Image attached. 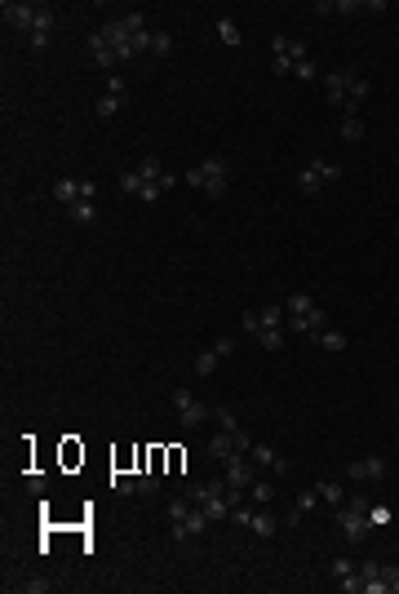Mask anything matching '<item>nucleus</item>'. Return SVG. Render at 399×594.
<instances>
[{
    "mask_svg": "<svg viewBox=\"0 0 399 594\" xmlns=\"http://www.w3.org/2000/svg\"><path fill=\"white\" fill-rule=\"evenodd\" d=\"M120 191H125V196H138V191H142V178L133 173V169H129V173H120Z\"/></svg>",
    "mask_w": 399,
    "mask_h": 594,
    "instance_id": "nucleus-40",
    "label": "nucleus"
},
{
    "mask_svg": "<svg viewBox=\"0 0 399 594\" xmlns=\"http://www.w3.org/2000/svg\"><path fill=\"white\" fill-rule=\"evenodd\" d=\"M213 350H217V355L226 359V355H231V350H235V342H231V337H217V342H213Z\"/></svg>",
    "mask_w": 399,
    "mask_h": 594,
    "instance_id": "nucleus-48",
    "label": "nucleus"
},
{
    "mask_svg": "<svg viewBox=\"0 0 399 594\" xmlns=\"http://www.w3.org/2000/svg\"><path fill=\"white\" fill-rule=\"evenodd\" d=\"M342 590H346V594H364V572L355 568L350 577H342Z\"/></svg>",
    "mask_w": 399,
    "mask_h": 594,
    "instance_id": "nucleus-41",
    "label": "nucleus"
},
{
    "mask_svg": "<svg viewBox=\"0 0 399 594\" xmlns=\"http://www.w3.org/2000/svg\"><path fill=\"white\" fill-rule=\"evenodd\" d=\"M346 475L359 479V483H382V479H386V457H377V453H373V457H359V462L346 466Z\"/></svg>",
    "mask_w": 399,
    "mask_h": 594,
    "instance_id": "nucleus-10",
    "label": "nucleus"
},
{
    "mask_svg": "<svg viewBox=\"0 0 399 594\" xmlns=\"http://www.w3.org/2000/svg\"><path fill=\"white\" fill-rule=\"evenodd\" d=\"M111 492H116V497H133V492H138V479H129V475H111Z\"/></svg>",
    "mask_w": 399,
    "mask_h": 594,
    "instance_id": "nucleus-36",
    "label": "nucleus"
},
{
    "mask_svg": "<svg viewBox=\"0 0 399 594\" xmlns=\"http://www.w3.org/2000/svg\"><path fill=\"white\" fill-rule=\"evenodd\" d=\"M213 421H217V430H226V435H235V430H244V426H240V421H235V413H231V408H222V404H217V408H213Z\"/></svg>",
    "mask_w": 399,
    "mask_h": 594,
    "instance_id": "nucleus-29",
    "label": "nucleus"
},
{
    "mask_svg": "<svg viewBox=\"0 0 399 594\" xmlns=\"http://www.w3.org/2000/svg\"><path fill=\"white\" fill-rule=\"evenodd\" d=\"M235 448H240V453H249V448H253V435H249V430H235Z\"/></svg>",
    "mask_w": 399,
    "mask_h": 594,
    "instance_id": "nucleus-49",
    "label": "nucleus"
},
{
    "mask_svg": "<svg viewBox=\"0 0 399 594\" xmlns=\"http://www.w3.org/2000/svg\"><path fill=\"white\" fill-rule=\"evenodd\" d=\"M342 138H346V142H359V138H364V120H359V116H346V120H342Z\"/></svg>",
    "mask_w": 399,
    "mask_h": 594,
    "instance_id": "nucleus-35",
    "label": "nucleus"
},
{
    "mask_svg": "<svg viewBox=\"0 0 399 594\" xmlns=\"http://www.w3.org/2000/svg\"><path fill=\"white\" fill-rule=\"evenodd\" d=\"M395 404H399V391H395Z\"/></svg>",
    "mask_w": 399,
    "mask_h": 594,
    "instance_id": "nucleus-50",
    "label": "nucleus"
},
{
    "mask_svg": "<svg viewBox=\"0 0 399 594\" xmlns=\"http://www.w3.org/2000/svg\"><path fill=\"white\" fill-rule=\"evenodd\" d=\"M173 408H178V421H182V426H200V421L213 417V408L200 404L191 391H173Z\"/></svg>",
    "mask_w": 399,
    "mask_h": 594,
    "instance_id": "nucleus-6",
    "label": "nucleus"
},
{
    "mask_svg": "<svg viewBox=\"0 0 399 594\" xmlns=\"http://www.w3.org/2000/svg\"><path fill=\"white\" fill-rule=\"evenodd\" d=\"M311 342H320L324 350H346V346H350V337H346V333H333V329H320L315 337H311Z\"/></svg>",
    "mask_w": 399,
    "mask_h": 594,
    "instance_id": "nucleus-28",
    "label": "nucleus"
},
{
    "mask_svg": "<svg viewBox=\"0 0 399 594\" xmlns=\"http://www.w3.org/2000/svg\"><path fill=\"white\" fill-rule=\"evenodd\" d=\"M217 40L226 45V49H240V40H244V36H240V27L231 18H217Z\"/></svg>",
    "mask_w": 399,
    "mask_h": 594,
    "instance_id": "nucleus-27",
    "label": "nucleus"
},
{
    "mask_svg": "<svg viewBox=\"0 0 399 594\" xmlns=\"http://www.w3.org/2000/svg\"><path fill=\"white\" fill-rule=\"evenodd\" d=\"M359 572H364V586H368L373 577H382V559H364V563H359Z\"/></svg>",
    "mask_w": 399,
    "mask_h": 594,
    "instance_id": "nucleus-45",
    "label": "nucleus"
},
{
    "mask_svg": "<svg viewBox=\"0 0 399 594\" xmlns=\"http://www.w3.org/2000/svg\"><path fill=\"white\" fill-rule=\"evenodd\" d=\"M240 448H235V435H226V430H217L213 439H209V457H217V462H226V457H235Z\"/></svg>",
    "mask_w": 399,
    "mask_h": 594,
    "instance_id": "nucleus-21",
    "label": "nucleus"
},
{
    "mask_svg": "<svg viewBox=\"0 0 399 594\" xmlns=\"http://www.w3.org/2000/svg\"><path fill=\"white\" fill-rule=\"evenodd\" d=\"M217 364H222V355H217L213 346H209V350H200V355H196V377H213Z\"/></svg>",
    "mask_w": 399,
    "mask_h": 594,
    "instance_id": "nucleus-26",
    "label": "nucleus"
},
{
    "mask_svg": "<svg viewBox=\"0 0 399 594\" xmlns=\"http://www.w3.org/2000/svg\"><path fill=\"white\" fill-rule=\"evenodd\" d=\"M98 36L107 45L116 49V58L125 63V58H133V54H142V49H151V27H147V18L133 9V14H120V18H107L102 27H98Z\"/></svg>",
    "mask_w": 399,
    "mask_h": 594,
    "instance_id": "nucleus-1",
    "label": "nucleus"
},
{
    "mask_svg": "<svg viewBox=\"0 0 399 594\" xmlns=\"http://www.w3.org/2000/svg\"><path fill=\"white\" fill-rule=\"evenodd\" d=\"M315 506H320V492H315V488H306V492L297 497V510H288V519H284V524H288V528H297L302 519H306L311 510H315Z\"/></svg>",
    "mask_w": 399,
    "mask_h": 594,
    "instance_id": "nucleus-18",
    "label": "nucleus"
},
{
    "mask_svg": "<svg viewBox=\"0 0 399 594\" xmlns=\"http://www.w3.org/2000/svg\"><path fill=\"white\" fill-rule=\"evenodd\" d=\"M249 497H253V506H271L275 501V483L271 479H253L249 483Z\"/></svg>",
    "mask_w": 399,
    "mask_h": 594,
    "instance_id": "nucleus-25",
    "label": "nucleus"
},
{
    "mask_svg": "<svg viewBox=\"0 0 399 594\" xmlns=\"http://www.w3.org/2000/svg\"><path fill=\"white\" fill-rule=\"evenodd\" d=\"M67 217L76 226H89L93 217H98V209H93V200H76V204H67Z\"/></svg>",
    "mask_w": 399,
    "mask_h": 594,
    "instance_id": "nucleus-24",
    "label": "nucleus"
},
{
    "mask_svg": "<svg viewBox=\"0 0 399 594\" xmlns=\"http://www.w3.org/2000/svg\"><path fill=\"white\" fill-rule=\"evenodd\" d=\"M18 590H22V594H49V590H54V581H45V577H31V581H22Z\"/></svg>",
    "mask_w": 399,
    "mask_h": 594,
    "instance_id": "nucleus-39",
    "label": "nucleus"
},
{
    "mask_svg": "<svg viewBox=\"0 0 399 594\" xmlns=\"http://www.w3.org/2000/svg\"><path fill=\"white\" fill-rule=\"evenodd\" d=\"M355 568H359L355 559H333V563H329V572H333L337 581H342V577H350V572H355Z\"/></svg>",
    "mask_w": 399,
    "mask_h": 594,
    "instance_id": "nucleus-42",
    "label": "nucleus"
},
{
    "mask_svg": "<svg viewBox=\"0 0 399 594\" xmlns=\"http://www.w3.org/2000/svg\"><path fill=\"white\" fill-rule=\"evenodd\" d=\"M320 329H329V315H324L320 306H311V311H297V315H293V333L315 337Z\"/></svg>",
    "mask_w": 399,
    "mask_h": 594,
    "instance_id": "nucleus-14",
    "label": "nucleus"
},
{
    "mask_svg": "<svg viewBox=\"0 0 399 594\" xmlns=\"http://www.w3.org/2000/svg\"><path fill=\"white\" fill-rule=\"evenodd\" d=\"M120 107H125V93H102V98H98V116H102V120H111Z\"/></svg>",
    "mask_w": 399,
    "mask_h": 594,
    "instance_id": "nucleus-31",
    "label": "nucleus"
},
{
    "mask_svg": "<svg viewBox=\"0 0 399 594\" xmlns=\"http://www.w3.org/2000/svg\"><path fill=\"white\" fill-rule=\"evenodd\" d=\"M226 178H231V164H226L222 155H209V160H200L196 169H187V187L204 191L209 200H222L226 196Z\"/></svg>",
    "mask_w": 399,
    "mask_h": 594,
    "instance_id": "nucleus-2",
    "label": "nucleus"
},
{
    "mask_svg": "<svg viewBox=\"0 0 399 594\" xmlns=\"http://www.w3.org/2000/svg\"><path fill=\"white\" fill-rule=\"evenodd\" d=\"M253 337H258L266 350H280V346H284V329H258Z\"/></svg>",
    "mask_w": 399,
    "mask_h": 594,
    "instance_id": "nucleus-33",
    "label": "nucleus"
},
{
    "mask_svg": "<svg viewBox=\"0 0 399 594\" xmlns=\"http://www.w3.org/2000/svg\"><path fill=\"white\" fill-rule=\"evenodd\" d=\"M89 63H93V67H107V71H116V63H120V58H116V49L102 40L98 31L89 36Z\"/></svg>",
    "mask_w": 399,
    "mask_h": 594,
    "instance_id": "nucleus-16",
    "label": "nucleus"
},
{
    "mask_svg": "<svg viewBox=\"0 0 399 594\" xmlns=\"http://www.w3.org/2000/svg\"><path fill=\"white\" fill-rule=\"evenodd\" d=\"M350 9H359L355 0H320L315 14H350Z\"/></svg>",
    "mask_w": 399,
    "mask_h": 594,
    "instance_id": "nucleus-32",
    "label": "nucleus"
},
{
    "mask_svg": "<svg viewBox=\"0 0 399 594\" xmlns=\"http://www.w3.org/2000/svg\"><path fill=\"white\" fill-rule=\"evenodd\" d=\"M337 178H342V164H329V160H320V155H311V160L302 164V173H297V191L302 196H320V191Z\"/></svg>",
    "mask_w": 399,
    "mask_h": 594,
    "instance_id": "nucleus-4",
    "label": "nucleus"
},
{
    "mask_svg": "<svg viewBox=\"0 0 399 594\" xmlns=\"http://www.w3.org/2000/svg\"><path fill=\"white\" fill-rule=\"evenodd\" d=\"M249 532H253V537H262V541H271L275 532H280V524H275V515L253 510V519H249Z\"/></svg>",
    "mask_w": 399,
    "mask_h": 594,
    "instance_id": "nucleus-19",
    "label": "nucleus"
},
{
    "mask_svg": "<svg viewBox=\"0 0 399 594\" xmlns=\"http://www.w3.org/2000/svg\"><path fill=\"white\" fill-rule=\"evenodd\" d=\"M204 532H209V515H204L200 506H191L187 519H178V524H173V541H178V545H187L191 537H204Z\"/></svg>",
    "mask_w": 399,
    "mask_h": 594,
    "instance_id": "nucleus-8",
    "label": "nucleus"
},
{
    "mask_svg": "<svg viewBox=\"0 0 399 594\" xmlns=\"http://www.w3.org/2000/svg\"><path fill=\"white\" fill-rule=\"evenodd\" d=\"M368 524H391V510H386V506H368Z\"/></svg>",
    "mask_w": 399,
    "mask_h": 594,
    "instance_id": "nucleus-46",
    "label": "nucleus"
},
{
    "mask_svg": "<svg viewBox=\"0 0 399 594\" xmlns=\"http://www.w3.org/2000/svg\"><path fill=\"white\" fill-rule=\"evenodd\" d=\"M368 93H373V84L364 80V76H355L350 80V89H346V102H342V116H359V107L368 102Z\"/></svg>",
    "mask_w": 399,
    "mask_h": 594,
    "instance_id": "nucleus-15",
    "label": "nucleus"
},
{
    "mask_svg": "<svg viewBox=\"0 0 399 594\" xmlns=\"http://www.w3.org/2000/svg\"><path fill=\"white\" fill-rule=\"evenodd\" d=\"M315 492H320V501H329V506H342L346 501V492H342V483H315Z\"/></svg>",
    "mask_w": 399,
    "mask_h": 594,
    "instance_id": "nucleus-30",
    "label": "nucleus"
},
{
    "mask_svg": "<svg viewBox=\"0 0 399 594\" xmlns=\"http://www.w3.org/2000/svg\"><path fill=\"white\" fill-rule=\"evenodd\" d=\"M271 49H275V58H271V71H275V76H288V71H293L302 58H311L297 40H288V36H275Z\"/></svg>",
    "mask_w": 399,
    "mask_h": 594,
    "instance_id": "nucleus-5",
    "label": "nucleus"
},
{
    "mask_svg": "<svg viewBox=\"0 0 399 594\" xmlns=\"http://www.w3.org/2000/svg\"><path fill=\"white\" fill-rule=\"evenodd\" d=\"M133 173H138L142 182H160V178L169 173V169L160 164V155H142V160H138V164H133Z\"/></svg>",
    "mask_w": 399,
    "mask_h": 594,
    "instance_id": "nucleus-20",
    "label": "nucleus"
},
{
    "mask_svg": "<svg viewBox=\"0 0 399 594\" xmlns=\"http://www.w3.org/2000/svg\"><path fill=\"white\" fill-rule=\"evenodd\" d=\"M204 515H209V524H217V519H231V501H226V492H217V497H209V501L200 506Z\"/></svg>",
    "mask_w": 399,
    "mask_h": 594,
    "instance_id": "nucleus-22",
    "label": "nucleus"
},
{
    "mask_svg": "<svg viewBox=\"0 0 399 594\" xmlns=\"http://www.w3.org/2000/svg\"><path fill=\"white\" fill-rule=\"evenodd\" d=\"M337 524H342V532H346V541L350 545H364V537H368V501L364 497H346L342 506H337Z\"/></svg>",
    "mask_w": 399,
    "mask_h": 594,
    "instance_id": "nucleus-3",
    "label": "nucleus"
},
{
    "mask_svg": "<svg viewBox=\"0 0 399 594\" xmlns=\"http://www.w3.org/2000/svg\"><path fill=\"white\" fill-rule=\"evenodd\" d=\"M382 577L391 586V594H399V563H382Z\"/></svg>",
    "mask_w": 399,
    "mask_h": 594,
    "instance_id": "nucleus-44",
    "label": "nucleus"
},
{
    "mask_svg": "<svg viewBox=\"0 0 399 594\" xmlns=\"http://www.w3.org/2000/svg\"><path fill=\"white\" fill-rule=\"evenodd\" d=\"M151 54H155V58H169V54H173V36H169V31H155V36H151Z\"/></svg>",
    "mask_w": 399,
    "mask_h": 594,
    "instance_id": "nucleus-34",
    "label": "nucleus"
},
{
    "mask_svg": "<svg viewBox=\"0 0 399 594\" xmlns=\"http://www.w3.org/2000/svg\"><path fill=\"white\" fill-rule=\"evenodd\" d=\"M284 311H288L284 302H271V306H262V311H258V329H280V324H284Z\"/></svg>",
    "mask_w": 399,
    "mask_h": 594,
    "instance_id": "nucleus-23",
    "label": "nucleus"
},
{
    "mask_svg": "<svg viewBox=\"0 0 399 594\" xmlns=\"http://www.w3.org/2000/svg\"><path fill=\"white\" fill-rule=\"evenodd\" d=\"M249 457H253V466H258V470L266 466V470H275V475H288V462H284L280 453H275L271 444H253V448H249Z\"/></svg>",
    "mask_w": 399,
    "mask_h": 594,
    "instance_id": "nucleus-13",
    "label": "nucleus"
},
{
    "mask_svg": "<svg viewBox=\"0 0 399 594\" xmlns=\"http://www.w3.org/2000/svg\"><path fill=\"white\" fill-rule=\"evenodd\" d=\"M54 22H58V14H54V9H49V5H40V9H36V22H31V36H27V40H31V49H49V36H54Z\"/></svg>",
    "mask_w": 399,
    "mask_h": 594,
    "instance_id": "nucleus-11",
    "label": "nucleus"
},
{
    "mask_svg": "<svg viewBox=\"0 0 399 594\" xmlns=\"http://www.w3.org/2000/svg\"><path fill=\"white\" fill-rule=\"evenodd\" d=\"M355 76H359L355 67L329 71V80H324V93H329V102H333V107H342V102H346V89H350V80H355Z\"/></svg>",
    "mask_w": 399,
    "mask_h": 594,
    "instance_id": "nucleus-12",
    "label": "nucleus"
},
{
    "mask_svg": "<svg viewBox=\"0 0 399 594\" xmlns=\"http://www.w3.org/2000/svg\"><path fill=\"white\" fill-rule=\"evenodd\" d=\"M138 492H142V497H155V492H160V479H155V470H142Z\"/></svg>",
    "mask_w": 399,
    "mask_h": 594,
    "instance_id": "nucleus-38",
    "label": "nucleus"
},
{
    "mask_svg": "<svg viewBox=\"0 0 399 594\" xmlns=\"http://www.w3.org/2000/svg\"><path fill=\"white\" fill-rule=\"evenodd\" d=\"M36 9L40 5H27V0H5V27H14V31H27L31 36V22H36Z\"/></svg>",
    "mask_w": 399,
    "mask_h": 594,
    "instance_id": "nucleus-9",
    "label": "nucleus"
},
{
    "mask_svg": "<svg viewBox=\"0 0 399 594\" xmlns=\"http://www.w3.org/2000/svg\"><path fill=\"white\" fill-rule=\"evenodd\" d=\"M222 466H226V475H222V479H226V483H235V488H249V483L258 479V466H253V457H249V453L226 457Z\"/></svg>",
    "mask_w": 399,
    "mask_h": 594,
    "instance_id": "nucleus-7",
    "label": "nucleus"
},
{
    "mask_svg": "<svg viewBox=\"0 0 399 594\" xmlns=\"http://www.w3.org/2000/svg\"><path fill=\"white\" fill-rule=\"evenodd\" d=\"M284 306H288V315H297V311H311V306H315V297H311V293H293Z\"/></svg>",
    "mask_w": 399,
    "mask_h": 594,
    "instance_id": "nucleus-37",
    "label": "nucleus"
},
{
    "mask_svg": "<svg viewBox=\"0 0 399 594\" xmlns=\"http://www.w3.org/2000/svg\"><path fill=\"white\" fill-rule=\"evenodd\" d=\"M293 76H297V80H315V76H320V67L311 63V58H302V63L293 67Z\"/></svg>",
    "mask_w": 399,
    "mask_h": 594,
    "instance_id": "nucleus-43",
    "label": "nucleus"
},
{
    "mask_svg": "<svg viewBox=\"0 0 399 594\" xmlns=\"http://www.w3.org/2000/svg\"><path fill=\"white\" fill-rule=\"evenodd\" d=\"M249 519H253V510H244V506H231V524H235V528H249Z\"/></svg>",
    "mask_w": 399,
    "mask_h": 594,
    "instance_id": "nucleus-47",
    "label": "nucleus"
},
{
    "mask_svg": "<svg viewBox=\"0 0 399 594\" xmlns=\"http://www.w3.org/2000/svg\"><path fill=\"white\" fill-rule=\"evenodd\" d=\"M49 191H54L58 204H76V200H84V182H76V178H58Z\"/></svg>",
    "mask_w": 399,
    "mask_h": 594,
    "instance_id": "nucleus-17",
    "label": "nucleus"
}]
</instances>
